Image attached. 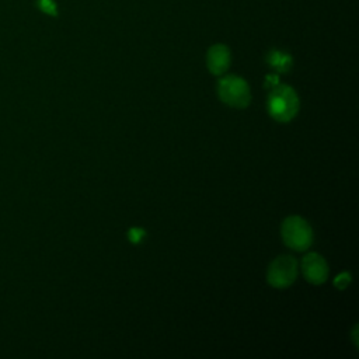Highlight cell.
<instances>
[{"label": "cell", "instance_id": "1", "mask_svg": "<svg viewBox=\"0 0 359 359\" xmlns=\"http://www.w3.org/2000/svg\"><path fill=\"white\" fill-rule=\"evenodd\" d=\"M299 108L300 101L293 87L278 83L271 88L266 100V109L275 121L280 123L292 121L297 115Z\"/></svg>", "mask_w": 359, "mask_h": 359}, {"label": "cell", "instance_id": "2", "mask_svg": "<svg viewBox=\"0 0 359 359\" xmlns=\"http://www.w3.org/2000/svg\"><path fill=\"white\" fill-rule=\"evenodd\" d=\"M283 243L294 251H306L313 243V230L309 222L300 216H287L280 226Z\"/></svg>", "mask_w": 359, "mask_h": 359}, {"label": "cell", "instance_id": "3", "mask_svg": "<svg viewBox=\"0 0 359 359\" xmlns=\"http://www.w3.org/2000/svg\"><path fill=\"white\" fill-rule=\"evenodd\" d=\"M217 95L224 104L234 108H245L251 101V93L247 81L236 74L219 79Z\"/></svg>", "mask_w": 359, "mask_h": 359}, {"label": "cell", "instance_id": "4", "mask_svg": "<svg viewBox=\"0 0 359 359\" xmlns=\"http://www.w3.org/2000/svg\"><path fill=\"white\" fill-rule=\"evenodd\" d=\"M297 278V261L292 255H279L268 266L266 280L276 289L290 286Z\"/></svg>", "mask_w": 359, "mask_h": 359}, {"label": "cell", "instance_id": "5", "mask_svg": "<svg viewBox=\"0 0 359 359\" xmlns=\"http://www.w3.org/2000/svg\"><path fill=\"white\" fill-rule=\"evenodd\" d=\"M302 272L311 285H321L328 278V265L318 252H309L302 259Z\"/></svg>", "mask_w": 359, "mask_h": 359}, {"label": "cell", "instance_id": "6", "mask_svg": "<svg viewBox=\"0 0 359 359\" xmlns=\"http://www.w3.org/2000/svg\"><path fill=\"white\" fill-rule=\"evenodd\" d=\"M230 60H231L230 50L223 43H216V45L210 46L206 53L208 69L215 76L223 74L229 69Z\"/></svg>", "mask_w": 359, "mask_h": 359}, {"label": "cell", "instance_id": "7", "mask_svg": "<svg viewBox=\"0 0 359 359\" xmlns=\"http://www.w3.org/2000/svg\"><path fill=\"white\" fill-rule=\"evenodd\" d=\"M266 62L268 65L275 69L278 73H286L290 70L292 65H293V59L289 53L283 52V50H278V49H272L268 55H266Z\"/></svg>", "mask_w": 359, "mask_h": 359}, {"label": "cell", "instance_id": "8", "mask_svg": "<svg viewBox=\"0 0 359 359\" xmlns=\"http://www.w3.org/2000/svg\"><path fill=\"white\" fill-rule=\"evenodd\" d=\"M36 6L41 11L49 15H57V7L53 0H36Z\"/></svg>", "mask_w": 359, "mask_h": 359}, {"label": "cell", "instance_id": "9", "mask_svg": "<svg viewBox=\"0 0 359 359\" xmlns=\"http://www.w3.org/2000/svg\"><path fill=\"white\" fill-rule=\"evenodd\" d=\"M349 283H351V275H349L348 272L339 273V275L335 278V280H334V285H335L338 289H341V290H344Z\"/></svg>", "mask_w": 359, "mask_h": 359}, {"label": "cell", "instance_id": "10", "mask_svg": "<svg viewBox=\"0 0 359 359\" xmlns=\"http://www.w3.org/2000/svg\"><path fill=\"white\" fill-rule=\"evenodd\" d=\"M144 230H142V229H137V227H133V229H130L129 230V233H128V237H129V240L132 241V243H135V244H137L143 237H144Z\"/></svg>", "mask_w": 359, "mask_h": 359}, {"label": "cell", "instance_id": "11", "mask_svg": "<svg viewBox=\"0 0 359 359\" xmlns=\"http://www.w3.org/2000/svg\"><path fill=\"white\" fill-rule=\"evenodd\" d=\"M278 83H279L278 74H268V76L265 77V87L272 88V87H275Z\"/></svg>", "mask_w": 359, "mask_h": 359}, {"label": "cell", "instance_id": "12", "mask_svg": "<svg viewBox=\"0 0 359 359\" xmlns=\"http://www.w3.org/2000/svg\"><path fill=\"white\" fill-rule=\"evenodd\" d=\"M356 325L353 327V334H352V338H353V344H355V346H358V341H356Z\"/></svg>", "mask_w": 359, "mask_h": 359}]
</instances>
